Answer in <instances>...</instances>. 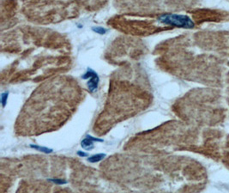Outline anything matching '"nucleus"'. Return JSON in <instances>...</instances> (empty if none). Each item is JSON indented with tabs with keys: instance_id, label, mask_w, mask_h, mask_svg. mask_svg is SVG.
Returning <instances> with one entry per match:
<instances>
[{
	"instance_id": "1",
	"label": "nucleus",
	"mask_w": 229,
	"mask_h": 193,
	"mask_svg": "<svg viewBox=\"0 0 229 193\" xmlns=\"http://www.w3.org/2000/svg\"><path fill=\"white\" fill-rule=\"evenodd\" d=\"M160 22L166 25H170L177 28L183 29H193L194 22L193 21L185 15H178V14H164L158 18Z\"/></svg>"
},
{
	"instance_id": "6",
	"label": "nucleus",
	"mask_w": 229,
	"mask_h": 193,
	"mask_svg": "<svg viewBox=\"0 0 229 193\" xmlns=\"http://www.w3.org/2000/svg\"><path fill=\"white\" fill-rule=\"evenodd\" d=\"M92 30L96 33H99V34H105L106 33V31H107L106 29H104L102 27H93Z\"/></svg>"
},
{
	"instance_id": "9",
	"label": "nucleus",
	"mask_w": 229,
	"mask_h": 193,
	"mask_svg": "<svg viewBox=\"0 0 229 193\" xmlns=\"http://www.w3.org/2000/svg\"><path fill=\"white\" fill-rule=\"evenodd\" d=\"M77 155L80 157H86L88 156V154L85 152H82V151H77Z\"/></svg>"
},
{
	"instance_id": "8",
	"label": "nucleus",
	"mask_w": 229,
	"mask_h": 193,
	"mask_svg": "<svg viewBox=\"0 0 229 193\" xmlns=\"http://www.w3.org/2000/svg\"><path fill=\"white\" fill-rule=\"evenodd\" d=\"M49 180L53 182V183H55V184H57V185H64V184L67 183V181L61 179H51Z\"/></svg>"
},
{
	"instance_id": "4",
	"label": "nucleus",
	"mask_w": 229,
	"mask_h": 193,
	"mask_svg": "<svg viewBox=\"0 0 229 193\" xmlns=\"http://www.w3.org/2000/svg\"><path fill=\"white\" fill-rule=\"evenodd\" d=\"M106 156V154H97V155L90 156L88 159V161H89L91 163H96V162H99V161L103 160Z\"/></svg>"
},
{
	"instance_id": "2",
	"label": "nucleus",
	"mask_w": 229,
	"mask_h": 193,
	"mask_svg": "<svg viewBox=\"0 0 229 193\" xmlns=\"http://www.w3.org/2000/svg\"><path fill=\"white\" fill-rule=\"evenodd\" d=\"M82 79H89L88 81V88L89 89L90 92H94L98 89L99 82H100V78H99L97 73L93 70L91 68H89L87 70L86 73L82 76Z\"/></svg>"
},
{
	"instance_id": "7",
	"label": "nucleus",
	"mask_w": 229,
	"mask_h": 193,
	"mask_svg": "<svg viewBox=\"0 0 229 193\" xmlns=\"http://www.w3.org/2000/svg\"><path fill=\"white\" fill-rule=\"evenodd\" d=\"M8 95L9 92H4V93H2V95H1V102H2V106L3 107H5V105H6Z\"/></svg>"
},
{
	"instance_id": "3",
	"label": "nucleus",
	"mask_w": 229,
	"mask_h": 193,
	"mask_svg": "<svg viewBox=\"0 0 229 193\" xmlns=\"http://www.w3.org/2000/svg\"><path fill=\"white\" fill-rule=\"evenodd\" d=\"M94 142H100V143H102L103 140L102 139H99V138H96V137H93L91 136H87L86 138L82 140V143H81V146L84 149L86 150H90L92 148H94Z\"/></svg>"
},
{
	"instance_id": "5",
	"label": "nucleus",
	"mask_w": 229,
	"mask_h": 193,
	"mask_svg": "<svg viewBox=\"0 0 229 193\" xmlns=\"http://www.w3.org/2000/svg\"><path fill=\"white\" fill-rule=\"evenodd\" d=\"M30 147H31L32 148L36 149V150H38V151L45 153V154H49V153L53 152V149H52V148H46V147H41V146H37V145H33V144H31V145H30Z\"/></svg>"
}]
</instances>
